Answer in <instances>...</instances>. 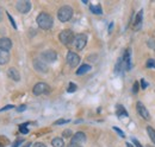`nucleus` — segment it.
Here are the masks:
<instances>
[{"label":"nucleus","mask_w":155,"mask_h":147,"mask_svg":"<svg viewBox=\"0 0 155 147\" xmlns=\"http://www.w3.org/2000/svg\"><path fill=\"white\" fill-rule=\"evenodd\" d=\"M142 20H143V11L141 10L135 17V20H134V24H133V27L135 31H138L141 27H142Z\"/></svg>","instance_id":"14"},{"label":"nucleus","mask_w":155,"mask_h":147,"mask_svg":"<svg viewBox=\"0 0 155 147\" xmlns=\"http://www.w3.org/2000/svg\"><path fill=\"white\" fill-rule=\"evenodd\" d=\"M119 59H120L123 70H130V68H131V51L129 49H127L124 51L123 56Z\"/></svg>","instance_id":"5"},{"label":"nucleus","mask_w":155,"mask_h":147,"mask_svg":"<svg viewBox=\"0 0 155 147\" xmlns=\"http://www.w3.org/2000/svg\"><path fill=\"white\" fill-rule=\"evenodd\" d=\"M73 17V8L68 5H64L62 7H60L58 11V18L61 23H66Z\"/></svg>","instance_id":"2"},{"label":"nucleus","mask_w":155,"mask_h":147,"mask_svg":"<svg viewBox=\"0 0 155 147\" xmlns=\"http://www.w3.org/2000/svg\"><path fill=\"white\" fill-rule=\"evenodd\" d=\"M74 37L75 36H74V33H73L72 30H63V31L60 32L58 39H60V42H61L62 44H64V45H69L71 43L74 42Z\"/></svg>","instance_id":"3"},{"label":"nucleus","mask_w":155,"mask_h":147,"mask_svg":"<svg viewBox=\"0 0 155 147\" xmlns=\"http://www.w3.org/2000/svg\"><path fill=\"white\" fill-rule=\"evenodd\" d=\"M148 45H149L153 50H155V40L154 39H149V40H148Z\"/></svg>","instance_id":"28"},{"label":"nucleus","mask_w":155,"mask_h":147,"mask_svg":"<svg viewBox=\"0 0 155 147\" xmlns=\"http://www.w3.org/2000/svg\"><path fill=\"white\" fill-rule=\"evenodd\" d=\"M141 86H142V89H146L148 87V83L144 80H141Z\"/></svg>","instance_id":"34"},{"label":"nucleus","mask_w":155,"mask_h":147,"mask_svg":"<svg viewBox=\"0 0 155 147\" xmlns=\"http://www.w3.org/2000/svg\"><path fill=\"white\" fill-rule=\"evenodd\" d=\"M7 76H8L11 80L16 81V82L20 81V74L16 68H10V69L7 70Z\"/></svg>","instance_id":"15"},{"label":"nucleus","mask_w":155,"mask_h":147,"mask_svg":"<svg viewBox=\"0 0 155 147\" xmlns=\"http://www.w3.org/2000/svg\"><path fill=\"white\" fill-rule=\"evenodd\" d=\"M90 10L94 14H101L103 13V10H101L100 5H90Z\"/></svg>","instance_id":"19"},{"label":"nucleus","mask_w":155,"mask_h":147,"mask_svg":"<svg viewBox=\"0 0 155 147\" xmlns=\"http://www.w3.org/2000/svg\"><path fill=\"white\" fill-rule=\"evenodd\" d=\"M25 109H26V106H25V105H21L20 107H18V108H17V110H18V111H23V110H25Z\"/></svg>","instance_id":"35"},{"label":"nucleus","mask_w":155,"mask_h":147,"mask_svg":"<svg viewBox=\"0 0 155 147\" xmlns=\"http://www.w3.org/2000/svg\"><path fill=\"white\" fill-rule=\"evenodd\" d=\"M19 130H20V133H23V134H28V133H29V129L26 128V124H24V125H20V126H19Z\"/></svg>","instance_id":"24"},{"label":"nucleus","mask_w":155,"mask_h":147,"mask_svg":"<svg viewBox=\"0 0 155 147\" xmlns=\"http://www.w3.org/2000/svg\"><path fill=\"white\" fill-rule=\"evenodd\" d=\"M131 141H133V142L135 144L136 147H143L142 145H141V144H140V141H138L137 139H135V138H133V139H131Z\"/></svg>","instance_id":"32"},{"label":"nucleus","mask_w":155,"mask_h":147,"mask_svg":"<svg viewBox=\"0 0 155 147\" xmlns=\"http://www.w3.org/2000/svg\"><path fill=\"white\" fill-rule=\"evenodd\" d=\"M23 141H24L23 139H17V140L15 141V144L12 145V147H18V146H19V145H20V144L23 142Z\"/></svg>","instance_id":"31"},{"label":"nucleus","mask_w":155,"mask_h":147,"mask_svg":"<svg viewBox=\"0 0 155 147\" xmlns=\"http://www.w3.org/2000/svg\"><path fill=\"white\" fill-rule=\"evenodd\" d=\"M8 61H10V54H8V51L0 50V65H4L6 63H8Z\"/></svg>","instance_id":"16"},{"label":"nucleus","mask_w":155,"mask_h":147,"mask_svg":"<svg viewBox=\"0 0 155 147\" xmlns=\"http://www.w3.org/2000/svg\"><path fill=\"white\" fill-rule=\"evenodd\" d=\"M138 88H140V87H138V82H135V83H134V87H133V92H134V94H137Z\"/></svg>","instance_id":"30"},{"label":"nucleus","mask_w":155,"mask_h":147,"mask_svg":"<svg viewBox=\"0 0 155 147\" xmlns=\"http://www.w3.org/2000/svg\"><path fill=\"white\" fill-rule=\"evenodd\" d=\"M49 92H50V88H49V86H48L47 83H44V82H38L37 84H35V87H34V89H32L34 95H36V96L42 95V94H48Z\"/></svg>","instance_id":"7"},{"label":"nucleus","mask_w":155,"mask_h":147,"mask_svg":"<svg viewBox=\"0 0 155 147\" xmlns=\"http://www.w3.org/2000/svg\"><path fill=\"white\" fill-rule=\"evenodd\" d=\"M86 141V134L84 132H77L73 136H72V142L71 144H75V145H80L85 144Z\"/></svg>","instance_id":"12"},{"label":"nucleus","mask_w":155,"mask_h":147,"mask_svg":"<svg viewBox=\"0 0 155 147\" xmlns=\"http://www.w3.org/2000/svg\"><path fill=\"white\" fill-rule=\"evenodd\" d=\"M35 147H47L44 144H42V142H37V144H35Z\"/></svg>","instance_id":"37"},{"label":"nucleus","mask_w":155,"mask_h":147,"mask_svg":"<svg viewBox=\"0 0 155 147\" xmlns=\"http://www.w3.org/2000/svg\"><path fill=\"white\" fill-rule=\"evenodd\" d=\"M146 65H147V68H149V69H150V68H155V61L153 58H149V59L147 61V64H146Z\"/></svg>","instance_id":"23"},{"label":"nucleus","mask_w":155,"mask_h":147,"mask_svg":"<svg viewBox=\"0 0 155 147\" xmlns=\"http://www.w3.org/2000/svg\"><path fill=\"white\" fill-rule=\"evenodd\" d=\"M148 147H153V146H148Z\"/></svg>","instance_id":"40"},{"label":"nucleus","mask_w":155,"mask_h":147,"mask_svg":"<svg viewBox=\"0 0 155 147\" xmlns=\"http://www.w3.org/2000/svg\"><path fill=\"white\" fill-rule=\"evenodd\" d=\"M73 44H74V46H75L77 50L81 51L86 46V44H87V36L85 33H79V35H77V36L74 37Z\"/></svg>","instance_id":"4"},{"label":"nucleus","mask_w":155,"mask_h":147,"mask_svg":"<svg viewBox=\"0 0 155 147\" xmlns=\"http://www.w3.org/2000/svg\"><path fill=\"white\" fill-rule=\"evenodd\" d=\"M62 135H63L64 138H71V135H72V130H71V129H66V130L62 133Z\"/></svg>","instance_id":"27"},{"label":"nucleus","mask_w":155,"mask_h":147,"mask_svg":"<svg viewBox=\"0 0 155 147\" xmlns=\"http://www.w3.org/2000/svg\"><path fill=\"white\" fill-rule=\"evenodd\" d=\"M36 21H37V25H38L42 30H50L53 27V25H54V19H53V17L50 14L45 13V12L39 13L38 16H37Z\"/></svg>","instance_id":"1"},{"label":"nucleus","mask_w":155,"mask_h":147,"mask_svg":"<svg viewBox=\"0 0 155 147\" xmlns=\"http://www.w3.org/2000/svg\"><path fill=\"white\" fill-rule=\"evenodd\" d=\"M16 8L19 11L20 13L25 14V13H28V12L31 10V2L28 1V0H20V1L17 2Z\"/></svg>","instance_id":"9"},{"label":"nucleus","mask_w":155,"mask_h":147,"mask_svg":"<svg viewBox=\"0 0 155 147\" xmlns=\"http://www.w3.org/2000/svg\"><path fill=\"white\" fill-rule=\"evenodd\" d=\"M114 130H116L117 133H118V134H119L122 138H124V136H125V134L123 133V130H120V129L118 128V127H114Z\"/></svg>","instance_id":"29"},{"label":"nucleus","mask_w":155,"mask_h":147,"mask_svg":"<svg viewBox=\"0 0 155 147\" xmlns=\"http://www.w3.org/2000/svg\"><path fill=\"white\" fill-rule=\"evenodd\" d=\"M6 14H7V17H8V19H10V21H11V25L13 26V29H15V30H17V24H16L15 19L12 18V16H11L10 13H6Z\"/></svg>","instance_id":"25"},{"label":"nucleus","mask_w":155,"mask_h":147,"mask_svg":"<svg viewBox=\"0 0 155 147\" xmlns=\"http://www.w3.org/2000/svg\"><path fill=\"white\" fill-rule=\"evenodd\" d=\"M12 108H15V106H12V105H8V106H6V107H4V108H1V109H0V111H5V110L12 109Z\"/></svg>","instance_id":"33"},{"label":"nucleus","mask_w":155,"mask_h":147,"mask_svg":"<svg viewBox=\"0 0 155 147\" xmlns=\"http://www.w3.org/2000/svg\"><path fill=\"white\" fill-rule=\"evenodd\" d=\"M67 63H68V65L69 67H72V68H75L79 65V63H80V57L78 54L75 52H73V51H69L68 54H67Z\"/></svg>","instance_id":"8"},{"label":"nucleus","mask_w":155,"mask_h":147,"mask_svg":"<svg viewBox=\"0 0 155 147\" xmlns=\"http://www.w3.org/2000/svg\"><path fill=\"white\" fill-rule=\"evenodd\" d=\"M4 11H5V10H4V8H2L1 6H0V21L2 20V16H4Z\"/></svg>","instance_id":"36"},{"label":"nucleus","mask_w":155,"mask_h":147,"mask_svg":"<svg viewBox=\"0 0 155 147\" xmlns=\"http://www.w3.org/2000/svg\"><path fill=\"white\" fill-rule=\"evenodd\" d=\"M69 122V120H64V119H60L58 121H55L54 122V125L55 126H60V125H63V124H68Z\"/></svg>","instance_id":"26"},{"label":"nucleus","mask_w":155,"mask_h":147,"mask_svg":"<svg viewBox=\"0 0 155 147\" xmlns=\"http://www.w3.org/2000/svg\"><path fill=\"white\" fill-rule=\"evenodd\" d=\"M67 147H82V146H80V145H75V144H69Z\"/></svg>","instance_id":"38"},{"label":"nucleus","mask_w":155,"mask_h":147,"mask_svg":"<svg viewBox=\"0 0 155 147\" xmlns=\"http://www.w3.org/2000/svg\"><path fill=\"white\" fill-rule=\"evenodd\" d=\"M12 48V42L10 38L7 37H1L0 38V50H5V51H10Z\"/></svg>","instance_id":"13"},{"label":"nucleus","mask_w":155,"mask_h":147,"mask_svg":"<svg viewBox=\"0 0 155 147\" xmlns=\"http://www.w3.org/2000/svg\"><path fill=\"white\" fill-rule=\"evenodd\" d=\"M90 70H91V65L90 64H82L77 70V75H84V74L88 73Z\"/></svg>","instance_id":"18"},{"label":"nucleus","mask_w":155,"mask_h":147,"mask_svg":"<svg viewBox=\"0 0 155 147\" xmlns=\"http://www.w3.org/2000/svg\"><path fill=\"white\" fill-rule=\"evenodd\" d=\"M34 68H35V70H37L39 73H48V65L41 58L34 59Z\"/></svg>","instance_id":"11"},{"label":"nucleus","mask_w":155,"mask_h":147,"mask_svg":"<svg viewBox=\"0 0 155 147\" xmlns=\"http://www.w3.org/2000/svg\"><path fill=\"white\" fill-rule=\"evenodd\" d=\"M136 110L138 113V115L141 117H143L144 120H149L150 119V115H149V111L147 110V108L144 107V105L142 102H137L136 103Z\"/></svg>","instance_id":"10"},{"label":"nucleus","mask_w":155,"mask_h":147,"mask_svg":"<svg viewBox=\"0 0 155 147\" xmlns=\"http://www.w3.org/2000/svg\"><path fill=\"white\" fill-rule=\"evenodd\" d=\"M31 146V142H26V144H24L21 147H30Z\"/></svg>","instance_id":"39"},{"label":"nucleus","mask_w":155,"mask_h":147,"mask_svg":"<svg viewBox=\"0 0 155 147\" xmlns=\"http://www.w3.org/2000/svg\"><path fill=\"white\" fill-rule=\"evenodd\" d=\"M147 133H148L150 140L153 141V144L155 145V129L153 128V127H150V126H148V127H147Z\"/></svg>","instance_id":"21"},{"label":"nucleus","mask_w":155,"mask_h":147,"mask_svg":"<svg viewBox=\"0 0 155 147\" xmlns=\"http://www.w3.org/2000/svg\"><path fill=\"white\" fill-rule=\"evenodd\" d=\"M77 84L75 83H73V82H71L69 83V86H68V89H67V92H74L75 90H77Z\"/></svg>","instance_id":"22"},{"label":"nucleus","mask_w":155,"mask_h":147,"mask_svg":"<svg viewBox=\"0 0 155 147\" xmlns=\"http://www.w3.org/2000/svg\"><path fill=\"white\" fill-rule=\"evenodd\" d=\"M51 145H53V147H64V142L61 138H55V139H53Z\"/></svg>","instance_id":"20"},{"label":"nucleus","mask_w":155,"mask_h":147,"mask_svg":"<svg viewBox=\"0 0 155 147\" xmlns=\"http://www.w3.org/2000/svg\"><path fill=\"white\" fill-rule=\"evenodd\" d=\"M41 59L45 63H54L56 59H58V54L54 51V50H47V51H43L42 55H41Z\"/></svg>","instance_id":"6"},{"label":"nucleus","mask_w":155,"mask_h":147,"mask_svg":"<svg viewBox=\"0 0 155 147\" xmlns=\"http://www.w3.org/2000/svg\"><path fill=\"white\" fill-rule=\"evenodd\" d=\"M116 114L119 117H120V116H124V117L128 116V111L125 110V108H124L122 105H117L116 106Z\"/></svg>","instance_id":"17"}]
</instances>
